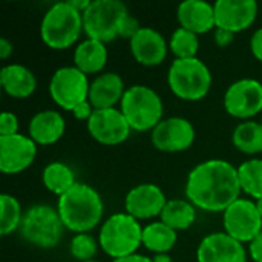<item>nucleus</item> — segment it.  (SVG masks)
<instances>
[{"instance_id": "nucleus-19", "label": "nucleus", "mask_w": 262, "mask_h": 262, "mask_svg": "<svg viewBox=\"0 0 262 262\" xmlns=\"http://www.w3.org/2000/svg\"><path fill=\"white\" fill-rule=\"evenodd\" d=\"M180 26L195 32L196 35L216 29L215 6L204 0H186L177 9Z\"/></svg>"}, {"instance_id": "nucleus-43", "label": "nucleus", "mask_w": 262, "mask_h": 262, "mask_svg": "<svg viewBox=\"0 0 262 262\" xmlns=\"http://www.w3.org/2000/svg\"><path fill=\"white\" fill-rule=\"evenodd\" d=\"M259 123H261V124H262V114H261V121H259Z\"/></svg>"}, {"instance_id": "nucleus-41", "label": "nucleus", "mask_w": 262, "mask_h": 262, "mask_svg": "<svg viewBox=\"0 0 262 262\" xmlns=\"http://www.w3.org/2000/svg\"><path fill=\"white\" fill-rule=\"evenodd\" d=\"M255 203H256V207H258V212H259V215L262 216V198L261 200H256Z\"/></svg>"}, {"instance_id": "nucleus-10", "label": "nucleus", "mask_w": 262, "mask_h": 262, "mask_svg": "<svg viewBox=\"0 0 262 262\" xmlns=\"http://www.w3.org/2000/svg\"><path fill=\"white\" fill-rule=\"evenodd\" d=\"M224 232L241 244H250L262 232V216L256 203L239 198L223 213Z\"/></svg>"}, {"instance_id": "nucleus-33", "label": "nucleus", "mask_w": 262, "mask_h": 262, "mask_svg": "<svg viewBox=\"0 0 262 262\" xmlns=\"http://www.w3.org/2000/svg\"><path fill=\"white\" fill-rule=\"evenodd\" d=\"M94 106L91 104V101L88 100V101H83V103H80L74 111H72V114H74V117L77 118V120H80V121H89V118L92 117V114H94Z\"/></svg>"}, {"instance_id": "nucleus-38", "label": "nucleus", "mask_w": 262, "mask_h": 262, "mask_svg": "<svg viewBox=\"0 0 262 262\" xmlns=\"http://www.w3.org/2000/svg\"><path fill=\"white\" fill-rule=\"evenodd\" d=\"M112 262H154L152 258H147L144 255H130V256H126V258H120V259H114Z\"/></svg>"}, {"instance_id": "nucleus-7", "label": "nucleus", "mask_w": 262, "mask_h": 262, "mask_svg": "<svg viewBox=\"0 0 262 262\" xmlns=\"http://www.w3.org/2000/svg\"><path fill=\"white\" fill-rule=\"evenodd\" d=\"M64 229L57 209L48 204H35L25 212L18 235L38 249H54L61 241Z\"/></svg>"}, {"instance_id": "nucleus-34", "label": "nucleus", "mask_w": 262, "mask_h": 262, "mask_svg": "<svg viewBox=\"0 0 262 262\" xmlns=\"http://www.w3.org/2000/svg\"><path fill=\"white\" fill-rule=\"evenodd\" d=\"M250 51L253 57L262 63V28L256 29L250 38Z\"/></svg>"}, {"instance_id": "nucleus-11", "label": "nucleus", "mask_w": 262, "mask_h": 262, "mask_svg": "<svg viewBox=\"0 0 262 262\" xmlns=\"http://www.w3.org/2000/svg\"><path fill=\"white\" fill-rule=\"evenodd\" d=\"M226 112L238 120H252L262 114V83L255 78H241L232 83L224 94Z\"/></svg>"}, {"instance_id": "nucleus-22", "label": "nucleus", "mask_w": 262, "mask_h": 262, "mask_svg": "<svg viewBox=\"0 0 262 262\" xmlns=\"http://www.w3.org/2000/svg\"><path fill=\"white\" fill-rule=\"evenodd\" d=\"M0 84L9 97L23 100V98H29L35 92L37 77L29 68L17 63H11L2 68Z\"/></svg>"}, {"instance_id": "nucleus-35", "label": "nucleus", "mask_w": 262, "mask_h": 262, "mask_svg": "<svg viewBox=\"0 0 262 262\" xmlns=\"http://www.w3.org/2000/svg\"><path fill=\"white\" fill-rule=\"evenodd\" d=\"M249 255L255 262H262V232L249 244Z\"/></svg>"}, {"instance_id": "nucleus-3", "label": "nucleus", "mask_w": 262, "mask_h": 262, "mask_svg": "<svg viewBox=\"0 0 262 262\" xmlns=\"http://www.w3.org/2000/svg\"><path fill=\"white\" fill-rule=\"evenodd\" d=\"M84 32L83 14L68 0L54 3L43 15L40 23V37L51 49L71 48Z\"/></svg>"}, {"instance_id": "nucleus-6", "label": "nucleus", "mask_w": 262, "mask_h": 262, "mask_svg": "<svg viewBox=\"0 0 262 262\" xmlns=\"http://www.w3.org/2000/svg\"><path fill=\"white\" fill-rule=\"evenodd\" d=\"M120 111L135 132L154 130L163 120V100L149 86L135 84L126 89L120 103Z\"/></svg>"}, {"instance_id": "nucleus-21", "label": "nucleus", "mask_w": 262, "mask_h": 262, "mask_svg": "<svg viewBox=\"0 0 262 262\" xmlns=\"http://www.w3.org/2000/svg\"><path fill=\"white\" fill-rule=\"evenodd\" d=\"M126 89L123 78L117 72H104L91 83L89 101L94 109H112L117 103H121Z\"/></svg>"}, {"instance_id": "nucleus-18", "label": "nucleus", "mask_w": 262, "mask_h": 262, "mask_svg": "<svg viewBox=\"0 0 262 262\" xmlns=\"http://www.w3.org/2000/svg\"><path fill=\"white\" fill-rule=\"evenodd\" d=\"M129 48L137 63L147 68H154L166 60L169 43L157 29L141 26V29L129 40Z\"/></svg>"}, {"instance_id": "nucleus-17", "label": "nucleus", "mask_w": 262, "mask_h": 262, "mask_svg": "<svg viewBox=\"0 0 262 262\" xmlns=\"http://www.w3.org/2000/svg\"><path fill=\"white\" fill-rule=\"evenodd\" d=\"M198 262H247L244 244L226 232H215L203 238L196 250Z\"/></svg>"}, {"instance_id": "nucleus-30", "label": "nucleus", "mask_w": 262, "mask_h": 262, "mask_svg": "<svg viewBox=\"0 0 262 262\" xmlns=\"http://www.w3.org/2000/svg\"><path fill=\"white\" fill-rule=\"evenodd\" d=\"M169 49L175 58H195L200 49V38L195 32L180 26L169 40Z\"/></svg>"}, {"instance_id": "nucleus-20", "label": "nucleus", "mask_w": 262, "mask_h": 262, "mask_svg": "<svg viewBox=\"0 0 262 262\" xmlns=\"http://www.w3.org/2000/svg\"><path fill=\"white\" fill-rule=\"evenodd\" d=\"M66 130V121L58 111L37 112L28 126V137L38 146H51L61 140Z\"/></svg>"}, {"instance_id": "nucleus-36", "label": "nucleus", "mask_w": 262, "mask_h": 262, "mask_svg": "<svg viewBox=\"0 0 262 262\" xmlns=\"http://www.w3.org/2000/svg\"><path fill=\"white\" fill-rule=\"evenodd\" d=\"M233 37H235V34L230 32V31L220 29V28H216V31H215V43H216L220 48L229 46V45L233 41Z\"/></svg>"}, {"instance_id": "nucleus-42", "label": "nucleus", "mask_w": 262, "mask_h": 262, "mask_svg": "<svg viewBox=\"0 0 262 262\" xmlns=\"http://www.w3.org/2000/svg\"><path fill=\"white\" fill-rule=\"evenodd\" d=\"M86 262H98V261H95V259H92V261H86Z\"/></svg>"}, {"instance_id": "nucleus-31", "label": "nucleus", "mask_w": 262, "mask_h": 262, "mask_svg": "<svg viewBox=\"0 0 262 262\" xmlns=\"http://www.w3.org/2000/svg\"><path fill=\"white\" fill-rule=\"evenodd\" d=\"M97 239L89 233H77L71 241V255L80 262L92 261L98 250Z\"/></svg>"}, {"instance_id": "nucleus-13", "label": "nucleus", "mask_w": 262, "mask_h": 262, "mask_svg": "<svg viewBox=\"0 0 262 262\" xmlns=\"http://www.w3.org/2000/svg\"><path fill=\"white\" fill-rule=\"evenodd\" d=\"M89 135L100 144L118 146L124 143L132 129L120 109H95L86 123Z\"/></svg>"}, {"instance_id": "nucleus-37", "label": "nucleus", "mask_w": 262, "mask_h": 262, "mask_svg": "<svg viewBox=\"0 0 262 262\" xmlns=\"http://www.w3.org/2000/svg\"><path fill=\"white\" fill-rule=\"evenodd\" d=\"M14 52V45L12 41H9L6 37L0 38V58L2 60H8Z\"/></svg>"}, {"instance_id": "nucleus-24", "label": "nucleus", "mask_w": 262, "mask_h": 262, "mask_svg": "<svg viewBox=\"0 0 262 262\" xmlns=\"http://www.w3.org/2000/svg\"><path fill=\"white\" fill-rule=\"evenodd\" d=\"M177 241V232L163 221H154L143 227V246L155 255L169 253L175 247Z\"/></svg>"}, {"instance_id": "nucleus-29", "label": "nucleus", "mask_w": 262, "mask_h": 262, "mask_svg": "<svg viewBox=\"0 0 262 262\" xmlns=\"http://www.w3.org/2000/svg\"><path fill=\"white\" fill-rule=\"evenodd\" d=\"M23 212L18 200L12 195L2 193L0 195V235L8 236L12 232H18L21 220H23Z\"/></svg>"}, {"instance_id": "nucleus-39", "label": "nucleus", "mask_w": 262, "mask_h": 262, "mask_svg": "<svg viewBox=\"0 0 262 262\" xmlns=\"http://www.w3.org/2000/svg\"><path fill=\"white\" fill-rule=\"evenodd\" d=\"M68 2H69L77 11H80V12L83 14V12L89 8V5H91L92 0H68Z\"/></svg>"}, {"instance_id": "nucleus-26", "label": "nucleus", "mask_w": 262, "mask_h": 262, "mask_svg": "<svg viewBox=\"0 0 262 262\" xmlns=\"http://www.w3.org/2000/svg\"><path fill=\"white\" fill-rule=\"evenodd\" d=\"M41 181H43V186L46 187V190H49L51 193H54L57 196L64 195L68 190H71L77 184L74 170L61 161L49 163L43 169Z\"/></svg>"}, {"instance_id": "nucleus-32", "label": "nucleus", "mask_w": 262, "mask_h": 262, "mask_svg": "<svg viewBox=\"0 0 262 262\" xmlns=\"http://www.w3.org/2000/svg\"><path fill=\"white\" fill-rule=\"evenodd\" d=\"M18 134V118L15 114L5 111L0 115V137H11Z\"/></svg>"}, {"instance_id": "nucleus-4", "label": "nucleus", "mask_w": 262, "mask_h": 262, "mask_svg": "<svg viewBox=\"0 0 262 262\" xmlns=\"http://www.w3.org/2000/svg\"><path fill=\"white\" fill-rule=\"evenodd\" d=\"M98 244L112 259L135 255L143 246V227L129 213H114L100 227Z\"/></svg>"}, {"instance_id": "nucleus-14", "label": "nucleus", "mask_w": 262, "mask_h": 262, "mask_svg": "<svg viewBox=\"0 0 262 262\" xmlns=\"http://www.w3.org/2000/svg\"><path fill=\"white\" fill-rule=\"evenodd\" d=\"M37 157V144L26 135L0 137V170L5 175H17L26 170Z\"/></svg>"}, {"instance_id": "nucleus-27", "label": "nucleus", "mask_w": 262, "mask_h": 262, "mask_svg": "<svg viewBox=\"0 0 262 262\" xmlns=\"http://www.w3.org/2000/svg\"><path fill=\"white\" fill-rule=\"evenodd\" d=\"M233 146L246 154L256 155L262 152V124L255 120H247L239 123L232 134Z\"/></svg>"}, {"instance_id": "nucleus-9", "label": "nucleus", "mask_w": 262, "mask_h": 262, "mask_svg": "<svg viewBox=\"0 0 262 262\" xmlns=\"http://www.w3.org/2000/svg\"><path fill=\"white\" fill-rule=\"evenodd\" d=\"M89 89L91 83L88 75L75 66H63L57 69L49 81V95L54 103L71 112L80 103L89 100Z\"/></svg>"}, {"instance_id": "nucleus-40", "label": "nucleus", "mask_w": 262, "mask_h": 262, "mask_svg": "<svg viewBox=\"0 0 262 262\" xmlns=\"http://www.w3.org/2000/svg\"><path fill=\"white\" fill-rule=\"evenodd\" d=\"M152 261H154V262H173V261H172V258L169 256V253H161V255H155V256L152 258Z\"/></svg>"}, {"instance_id": "nucleus-8", "label": "nucleus", "mask_w": 262, "mask_h": 262, "mask_svg": "<svg viewBox=\"0 0 262 262\" xmlns=\"http://www.w3.org/2000/svg\"><path fill=\"white\" fill-rule=\"evenodd\" d=\"M127 6L120 0H92L83 12V28L88 38L103 43L121 37L123 25L129 17Z\"/></svg>"}, {"instance_id": "nucleus-15", "label": "nucleus", "mask_w": 262, "mask_h": 262, "mask_svg": "<svg viewBox=\"0 0 262 262\" xmlns=\"http://www.w3.org/2000/svg\"><path fill=\"white\" fill-rule=\"evenodd\" d=\"M167 204L164 192L152 183H143L132 187L124 198L126 213L135 220H152L161 216Z\"/></svg>"}, {"instance_id": "nucleus-2", "label": "nucleus", "mask_w": 262, "mask_h": 262, "mask_svg": "<svg viewBox=\"0 0 262 262\" xmlns=\"http://www.w3.org/2000/svg\"><path fill=\"white\" fill-rule=\"evenodd\" d=\"M57 210L68 230L89 233L101 223L104 204L92 186L77 183L71 190L58 196Z\"/></svg>"}, {"instance_id": "nucleus-1", "label": "nucleus", "mask_w": 262, "mask_h": 262, "mask_svg": "<svg viewBox=\"0 0 262 262\" xmlns=\"http://www.w3.org/2000/svg\"><path fill=\"white\" fill-rule=\"evenodd\" d=\"M238 167L226 160H207L196 164L186 181V196L204 212L218 213L239 200Z\"/></svg>"}, {"instance_id": "nucleus-12", "label": "nucleus", "mask_w": 262, "mask_h": 262, "mask_svg": "<svg viewBox=\"0 0 262 262\" xmlns=\"http://www.w3.org/2000/svg\"><path fill=\"white\" fill-rule=\"evenodd\" d=\"M193 124L183 117L163 118L150 132L152 144L157 150L166 154H177L187 150L195 141Z\"/></svg>"}, {"instance_id": "nucleus-23", "label": "nucleus", "mask_w": 262, "mask_h": 262, "mask_svg": "<svg viewBox=\"0 0 262 262\" xmlns=\"http://www.w3.org/2000/svg\"><path fill=\"white\" fill-rule=\"evenodd\" d=\"M107 63L106 43L86 38L74 51V66L83 74H98Z\"/></svg>"}, {"instance_id": "nucleus-25", "label": "nucleus", "mask_w": 262, "mask_h": 262, "mask_svg": "<svg viewBox=\"0 0 262 262\" xmlns=\"http://www.w3.org/2000/svg\"><path fill=\"white\" fill-rule=\"evenodd\" d=\"M160 221L173 229L175 232L187 230L196 221V207L189 200H172L167 201Z\"/></svg>"}, {"instance_id": "nucleus-5", "label": "nucleus", "mask_w": 262, "mask_h": 262, "mask_svg": "<svg viewBox=\"0 0 262 262\" xmlns=\"http://www.w3.org/2000/svg\"><path fill=\"white\" fill-rule=\"evenodd\" d=\"M167 84L178 98L184 101H200L212 88V72L198 57L175 58L169 68Z\"/></svg>"}, {"instance_id": "nucleus-16", "label": "nucleus", "mask_w": 262, "mask_h": 262, "mask_svg": "<svg viewBox=\"0 0 262 262\" xmlns=\"http://www.w3.org/2000/svg\"><path fill=\"white\" fill-rule=\"evenodd\" d=\"M213 6L216 28L233 34L250 28L258 17V3L255 0H218Z\"/></svg>"}, {"instance_id": "nucleus-28", "label": "nucleus", "mask_w": 262, "mask_h": 262, "mask_svg": "<svg viewBox=\"0 0 262 262\" xmlns=\"http://www.w3.org/2000/svg\"><path fill=\"white\" fill-rule=\"evenodd\" d=\"M241 190L255 201L262 198V160L252 158L238 167Z\"/></svg>"}]
</instances>
